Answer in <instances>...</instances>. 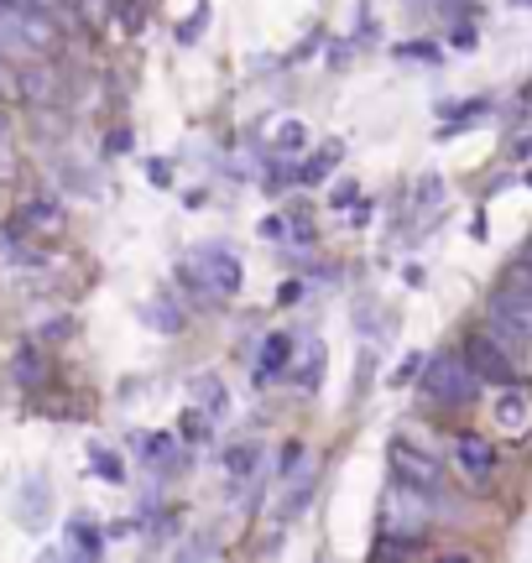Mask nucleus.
<instances>
[{
  "instance_id": "21",
  "label": "nucleus",
  "mask_w": 532,
  "mask_h": 563,
  "mask_svg": "<svg viewBox=\"0 0 532 563\" xmlns=\"http://www.w3.org/2000/svg\"><path fill=\"white\" fill-rule=\"evenodd\" d=\"M334 162H340V146H324L319 157H308V162H303V173H298V178H303V183H319V178L329 173V167H334Z\"/></svg>"
},
{
  "instance_id": "18",
  "label": "nucleus",
  "mask_w": 532,
  "mask_h": 563,
  "mask_svg": "<svg viewBox=\"0 0 532 563\" xmlns=\"http://www.w3.org/2000/svg\"><path fill=\"white\" fill-rule=\"evenodd\" d=\"M308 496H313V481H303V485H298V490H287L282 501H277V522H287V517H303Z\"/></svg>"
},
{
  "instance_id": "30",
  "label": "nucleus",
  "mask_w": 532,
  "mask_h": 563,
  "mask_svg": "<svg viewBox=\"0 0 532 563\" xmlns=\"http://www.w3.org/2000/svg\"><path fill=\"white\" fill-rule=\"evenodd\" d=\"M146 178L163 188V183H173V167H163V162H146Z\"/></svg>"
},
{
  "instance_id": "15",
  "label": "nucleus",
  "mask_w": 532,
  "mask_h": 563,
  "mask_svg": "<svg viewBox=\"0 0 532 563\" xmlns=\"http://www.w3.org/2000/svg\"><path fill=\"white\" fill-rule=\"evenodd\" d=\"M256 464H262V449H256V443H235V449L225 454V470L235 475V481L256 475Z\"/></svg>"
},
{
  "instance_id": "22",
  "label": "nucleus",
  "mask_w": 532,
  "mask_h": 563,
  "mask_svg": "<svg viewBox=\"0 0 532 563\" xmlns=\"http://www.w3.org/2000/svg\"><path fill=\"white\" fill-rule=\"evenodd\" d=\"M152 323H157V329H163V334H178V329H184V313H178V308H173V302H157V308H152Z\"/></svg>"
},
{
  "instance_id": "13",
  "label": "nucleus",
  "mask_w": 532,
  "mask_h": 563,
  "mask_svg": "<svg viewBox=\"0 0 532 563\" xmlns=\"http://www.w3.org/2000/svg\"><path fill=\"white\" fill-rule=\"evenodd\" d=\"M266 141H271L277 152H303V146H308V125L303 121H277V125H266Z\"/></svg>"
},
{
  "instance_id": "34",
  "label": "nucleus",
  "mask_w": 532,
  "mask_h": 563,
  "mask_svg": "<svg viewBox=\"0 0 532 563\" xmlns=\"http://www.w3.org/2000/svg\"><path fill=\"white\" fill-rule=\"evenodd\" d=\"M512 5H532V0H512Z\"/></svg>"
},
{
  "instance_id": "5",
  "label": "nucleus",
  "mask_w": 532,
  "mask_h": 563,
  "mask_svg": "<svg viewBox=\"0 0 532 563\" xmlns=\"http://www.w3.org/2000/svg\"><path fill=\"white\" fill-rule=\"evenodd\" d=\"M391 470H397V481L418 485V490H444V464L423 454V449H412L408 439H391Z\"/></svg>"
},
{
  "instance_id": "26",
  "label": "nucleus",
  "mask_w": 532,
  "mask_h": 563,
  "mask_svg": "<svg viewBox=\"0 0 532 563\" xmlns=\"http://www.w3.org/2000/svg\"><path fill=\"white\" fill-rule=\"evenodd\" d=\"M184 433H188V439H209V418L199 412V407H193V412L184 418Z\"/></svg>"
},
{
  "instance_id": "12",
  "label": "nucleus",
  "mask_w": 532,
  "mask_h": 563,
  "mask_svg": "<svg viewBox=\"0 0 532 563\" xmlns=\"http://www.w3.org/2000/svg\"><path fill=\"white\" fill-rule=\"evenodd\" d=\"M21 496H26V501L16 506V517L26 527H37L42 517H47V506H53V490H47V481H26V490H21Z\"/></svg>"
},
{
  "instance_id": "10",
  "label": "nucleus",
  "mask_w": 532,
  "mask_h": 563,
  "mask_svg": "<svg viewBox=\"0 0 532 563\" xmlns=\"http://www.w3.org/2000/svg\"><path fill=\"white\" fill-rule=\"evenodd\" d=\"M324 344L319 340H308L303 344V361L292 365V371H298V376H292V382H298V391H308V397H313V391H319V386H324Z\"/></svg>"
},
{
  "instance_id": "20",
  "label": "nucleus",
  "mask_w": 532,
  "mask_h": 563,
  "mask_svg": "<svg viewBox=\"0 0 532 563\" xmlns=\"http://www.w3.org/2000/svg\"><path fill=\"white\" fill-rule=\"evenodd\" d=\"M146 443V460L152 464H173V454H178V439L173 433H152V439H142Z\"/></svg>"
},
{
  "instance_id": "16",
  "label": "nucleus",
  "mask_w": 532,
  "mask_h": 563,
  "mask_svg": "<svg viewBox=\"0 0 532 563\" xmlns=\"http://www.w3.org/2000/svg\"><path fill=\"white\" fill-rule=\"evenodd\" d=\"M188 391H193V402H209L214 412L225 407V386H220V376H193V382H188Z\"/></svg>"
},
{
  "instance_id": "32",
  "label": "nucleus",
  "mask_w": 532,
  "mask_h": 563,
  "mask_svg": "<svg viewBox=\"0 0 532 563\" xmlns=\"http://www.w3.org/2000/svg\"><path fill=\"white\" fill-rule=\"evenodd\" d=\"M298 460H303V449H298V443H287V449H282V470H287V475H292V464H298Z\"/></svg>"
},
{
  "instance_id": "27",
  "label": "nucleus",
  "mask_w": 532,
  "mask_h": 563,
  "mask_svg": "<svg viewBox=\"0 0 532 563\" xmlns=\"http://www.w3.org/2000/svg\"><path fill=\"white\" fill-rule=\"evenodd\" d=\"M204 21H209V5H199V11H193V16H188L184 26H178V37L193 42V37H199V26H204Z\"/></svg>"
},
{
  "instance_id": "9",
  "label": "nucleus",
  "mask_w": 532,
  "mask_h": 563,
  "mask_svg": "<svg viewBox=\"0 0 532 563\" xmlns=\"http://www.w3.org/2000/svg\"><path fill=\"white\" fill-rule=\"evenodd\" d=\"M496 422H501V428H507V433H522V428H528L532 422V397L528 391H522V386H496Z\"/></svg>"
},
{
  "instance_id": "17",
  "label": "nucleus",
  "mask_w": 532,
  "mask_h": 563,
  "mask_svg": "<svg viewBox=\"0 0 532 563\" xmlns=\"http://www.w3.org/2000/svg\"><path fill=\"white\" fill-rule=\"evenodd\" d=\"M16 376H21V382H26V386L47 382V365H42V355H37V350H32V344H26V350H21V355H16Z\"/></svg>"
},
{
  "instance_id": "31",
  "label": "nucleus",
  "mask_w": 532,
  "mask_h": 563,
  "mask_svg": "<svg viewBox=\"0 0 532 563\" xmlns=\"http://www.w3.org/2000/svg\"><path fill=\"white\" fill-rule=\"evenodd\" d=\"M303 298V282H282V292H277V302H298Z\"/></svg>"
},
{
  "instance_id": "1",
  "label": "nucleus",
  "mask_w": 532,
  "mask_h": 563,
  "mask_svg": "<svg viewBox=\"0 0 532 563\" xmlns=\"http://www.w3.org/2000/svg\"><path fill=\"white\" fill-rule=\"evenodd\" d=\"M486 313H491V334L512 355H528L532 350V292H522L517 282H507V287H496L491 302H486Z\"/></svg>"
},
{
  "instance_id": "14",
  "label": "nucleus",
  "mask_w": 532,
  "mask_h": 563,
  "mask_svg": "<svg viewBox=\"0 0 532 563\" xmlns=\"http://www.w3.org/2000/svg\"><path fill=\"white\" fill-rule=\"evenodd\" d=\"M287 361H292V334H271V340L262 344V376H277V371H287Z\"/></svg>"
},
{
  "instance_id": "24",
  "label": "nucleus",
  "mask_w": 532,
  "mask_h": 563,
  "mask_svg": "<svg viewBox=\"0 0 532 563\" xmlns=\"http://www.w3.org/2000/svg\"><path fill=\"white\" fill-rule=\"evenodd\" d=\"M42 340H47V344L74 340V319H47V323H42Z\"/></svg>"
},
{
  "instance_id": "7",
  "label": "nucleus",
  "mask_w": 532,
  "mask_h": 563,
  "mask_svg": "<svg viewBox=\"0 0 532 563\" xmlns=\"http://www.w3.org/2000/svg\"><path fill=\"white\" fill-rule=\"evenodd\" d=\"M454 464H459V470H465V475H470V481H491L496 475V464H501V454H496L491 443L480 439V433H454Z\"/></svg>"
},
{
  "instance_id": "8",
  "label": "nucleus",
  "mask_w": 532,
  "mask_h": 563,
  "mask_svg": "<svg viewBox=\"0 0 532 563\" xmlns=\"http://www.w3.org/2000/svg\"><path fill=\"white\" fill-rule=\"evenodd\" d=\"M21 224H26V230H42V235H63V230H68V209H63L53 194H37V199L21 203Z\"/></svg>"
},
{
  "instance_id": "19",
  "label": "nucleus",
  "mask_w": 532,
  "mask_h": 563,
  "mask_svg": "<svg viewBox=\"0 0 532 563\" xmlns=\"http://www.w3.org/2000/svg\"><path fill=\"white\" fill-rule=\"evenodd\" d=\"M412 199H418V209H439V199H444V183H439V173H423V178H418V188H412Z\"/></svg>"
},
{
  "instance_id": "6",
  "label": "nucleus",
  "mask_w": 532,
  "mask_h": 563,
  "mask_svg": "<svg viewBox=\"0 0 532 563\" xmlns=\"http://www.w3.org/2000/svg\"><path fill=\"white\" fill-rule=\"evenodd\" d=\"M199 277H204V287L214 298H235L246 272H241V262L230 256L225 245H204V251H199Z\"/></svg>"
},
{
  "instance_id": "3",
  "label": "nucleus",
  "mask_w": 532,
  "mask_h": 563,
  "mask_svg": "<svg viewBox=\"0 0 532 563\" xmlns=\"http://www.w3.org/2000/svg\"><path fill=\"white\" fill-rule=\"evenodd\" d=\"M423 501H429V490H418V485H408V481L391 485L387 501H381V538L418 543V538H423Z\"/></svg>"
},
{
  "instance_id": "11",
  "label": "nucleus",
  "mask_w": 532,
  "mask_h": 563,
  "mask_svg": "<svg viewBox=\"0 0 532 563\" xmlns=\"http://www.w3.org/2000/svg\"><path fill=\"white\" fill-rule=\"evenodd\" d=\"M63 538H68V553H79V559H100L104 553L100 527L89 522V517H74V522L63 527Z\"/></svg>"
},
{
  "instance_id": "28",
  "label": "nucleus",
  "mask_w": 532,
  "mask_h": 563,
  "mask_svg": "<svg viewBox=\"0 0 532 563\" xmlns=\"http://www.w3.org/2000/svg\"><path fill=\"white\" fill-rule=\"evenodd\" d=\"M104 152H110V157H115V152H131V131H110Z\"/></svg>"
},
{
  "instance_id": "25",
  "label": "nucleus",
  "mask_w": 532,
  "mask_h": 563,
  "mask_svg": "<svg viewBox=\"0 0 532 563\" xmlns=\"http://www.w3.org/2000/svg\"><path fill=\"white\" fill-rule=\"evenodd\" d=\"M423 365H429V355H418V350H412L408 361H402V371H397V376H391V382H397V386H408L412 376H423Z\"/></svg>"
},
{
  "instance_id": "2",
  "label": "nucleus",
  "mask_w": 532,
  "mask_h": 563,
  "mask_svg": "<svg viewBox=\"0 0 532 563\" xmlns=\"http://www.w3.org/2000/svg\"><path fill=\"white\" fill-rule=\"evenodd\" d=\"M423 391L444 407H470L480 397V376L465 365V355H433L423 365Z\"/></svg>"
},
{
  "instance_id": "23",
  "label": "nucleus",
  "mask_w": 532,
  "mask_h": 563,
  "mask_svg": "<svg viewBox=\"0 0 532 563\" xmlns=\"http://www.w3.org/2000/svg\"><path fill=\"white\" fill-rule=\"evenodd\" d=\"M512 282L522 287V292H532V241L522 245V256H517V266H512Z\"/></svg>"
},
{
  "instance_id": "33",
  "label": "nucleus",
  "mask_w": 532,
  "mask_h": 563,
  "mask_svg": "<svg viewBox=\"0 0 532 563\" xmlns=\"http://www.w3.org/2000/svg\"><path fill=\"white\" fill-rule=\"evenodd\" d=\"M532 157V136H522V141H517V162H528Z\"/></svg>"
},
{
  "instance_id": "4",
  "label": "nucleus",
  "mask_w": 532,
  "mask_h": 563,
  "mask_svg": "<svg viewBox=\"0 0 532 563\" xmlns=\"http://www.w3.org/2000/svg\"><path fill=\"white\" fill-rule=\"evenodd\" d=\"M459 355H465V365L480 376V386H512L517 382V355L496 340L491 329H475V334H465V350H459Z\"/></svg>"
},
{
  "instance_id": "29",
  "label": "nucleus",
  "mask_w": 532,
  "mask_h": 563,
  "mask_svg": "<svg viewBox=\"0 0 532 563\" xmlns=\"http://www.w3.org/2000/svg\"><path fill=\"white\" fill-rule=\"evenodd\" d=\"M454 47H459V53H470V47H475V26H454Z\"/></svg>"
}]
</instances>
